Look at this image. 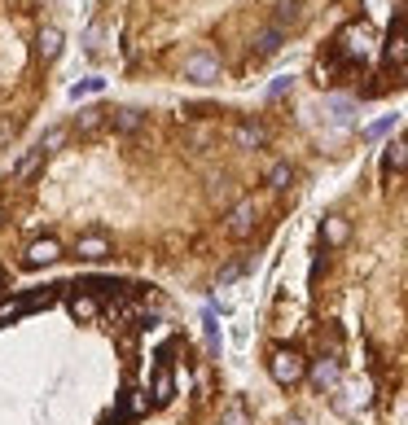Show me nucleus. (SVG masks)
<instances>
[{
  "label": "nucleus",
  "instance_id": "f257e3e1",
  "mask_svg": "<svg viewBox=\"0 0 408 425\" xmlns=\"http://www.w3.org/2000/svg\"><path fill=\"white\" fill-rule=\"evenodd\" d=\"M185 74L193 84H211L220 74V57L211 53V48H198V53H189V62H185Z\"/></svg>",
  "mask_w": 408,
  "mask_h": 425
},
{
  "label": "nucleus",
  "instance_id": "f03ea898",
  "mask_svg": "<svg viewBox=\"0 0 408 425\" xmlns=\"http://www.w3.org/2000/svg\"><path fill=\"white\" fill-rule=\"evenodd\" d=\"M264 140H268V132L259 128V123H242V128H237V145L242 149H259Z\"/></svg>",
  "mask_w": 408,
  "mask_h": 425
},
{
  "label": "nucleus",
  "instance_id": "7ed1b4c3",
  "mask_svg": "<svg viewBox=\"0 0 408 425\" xmlns=\"http://www.w3.org/2000/svg\"><path fill=\"white\" fill-rule=\"evenodd\" d=\"M36 48H40V57H58V53H62V31L44 27V31H40V40H36Z\"/></svg>",
  "mask_w": 408,
  "mask_h": 425
},
{
  "label": "nucleus",
  "instance_id": "20e7f679",
  "mask_svg": "<svg viewBox=\"0 0 408 425\" xmlns=\"http://www.w3.org/2000/svg\"><path fill=\"white\" fill-rule=\"evenodd\" d=\"M290 22H299V0H277V31H286Z\"/></svg>",
  "mask_w": 408,
  "mask_h": 425
},
{
  "label": "nucleus",
  "instance_id": "39448f33",
  "mask_svg": "<svg viewBox=\"0 0 408 425\" xmlns=\"http://www.w3.org/2000/svg\"><path fill=\"white\" fill-rule=\"evenodd\" d=\"M114 128L119 132H136L141 128V110H114Z\"/></svg>",
  "mask_w": 408,
  "mask_h": 425
},
{
  "label": "nucleus",
  "instance_id": "423d86ee",
  "mask_svg": "<svg viewBox=\"0 0 408 425\" xmlns=\"http://www.w3.org/2000/svg\"><path fill=\"white\" fill-rule=\"evenodd\" d=\"M281 40H286V31H277V27H268L259 40H254V44H259V53H277V48H281Z\"/></svg>",
  "mask_w": 408,
  "mask_h": 425
},
{
  "label": "nucleus",
  "instance_id": "0eeeda50",
  "mask_svg": "<svg viewBox=\"0 0 408 425\" xmlns=\"http://www.w3.org/2000/svg\"><path fill=\"white\" fill-rule=\"evenodd\" d=\"M391 128H395V114H387V118H377V123H373V128L365 132V140H377V136H387Z\"/></svg>",
  "mask_w": 408,
  "mask_h": 425
},
{
  "label": "nucleus",
  "instance_id": "6e6552de",
  "mask_svg": "<svg viewBox=\"0 0 408 425\" xmlns=\"http://www.w3.org/2000/svg\"><path fill=\"white\" fill-rule=\"evenodd\" d=\"M101 84H106V79H80V84L70 88V96L80 101V96H88V92H101Z\"/></svg>",
  "mask_w": 408,
  "mask_h": 425
},
{
  "label": "nucleus",
  "instance_id": "1a4fd4ad",
  "mask_svg": "<svg viewBox=\"0 0 408 425\" xmlns=\"http://www.w3.org/2000/svg\"><path fill=\"white\" fill-rule=\"evenodd\" d=\"M329 110H334V118H338V123H351V110H355V106H351V101H343V96H334V101H329Z\"/></svg>",
  "mask_w": 408,
  "mask_h": 425
},
{
  "label": "nucleus",
  "instance_id": "9d476101",
  "mask_svg": "<svg viewBox=\"0 0 408 425\" xmlns=\"http://www.w3.org/2000/svg\"><path fill=\"white\" fill-rule=\"evenodd\" d=\"M286 88H290V79H272V88H268V96H286Z\"/></svg>",
  "mask_w": 408,
  "mask_h": 425
},
{
  "label": "nucleus",
  "instance_id": "9b49d317",
  "mask_svg": "<svg viewBox=\"0 0 408 425\" xmlns=\"http://www.w3.org/2000/svg\"><path fill=\"white\" fill-rule=\"evenodd\" d=\"M0 215H5V206H0Z\"/></svg>",
  "mask_w": 408,
  "mask_h": 425
}]
</instances>
